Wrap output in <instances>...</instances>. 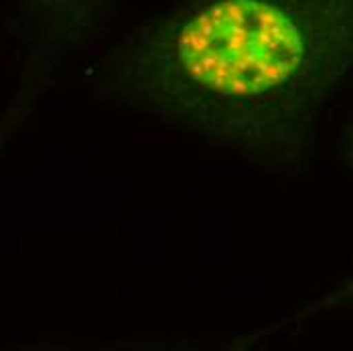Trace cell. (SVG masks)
Masks as SVG:
<instances>
[{
  "label": "cell",
  "mask_w": 353,
  "mask_h": 351,
  "mask_svg": "<svg viewBox=\"0 0 353 351\" xmlns=\"http://www.w3.org/2000/svg\"><path fill=\"white\" fill-rule=\"evenodd\" d=\"M35 6L49 27L71 29L85 21L92 0H35Z\"/></svg>",
  "instance_id": "7a4b0ae2"
},
{
  "label": "cell",
  "mask_w": 353,
  "mask_h": 351,
  "mask_svg": "<svg viewBox=\"0 0 353 351\" xmlns=\"http://www.w3.org/2000/svg\"><path fill=\"white\" fill-rule=\"evenodd\" d=\"M104 71L114 96L144 114L294 163L353 83V0H173Z\"/></svg>",
  "instance_id": "6da1fadb"
},
{
  "label": "cell",
  "mask_w": 353,
  "mask_h": 351,
  "mask_svg": "<svg viewBox=\"0 0 353 351\" xmlns=\"http://www.w3.org/2000/svg\"><path fill=\"white\" fill-rule=\"evenodd\" d=\"M352 161H353V146H352ZM350 303H353V281L350 282L345 288L337 290L335 294H331V297H327V299H321V301L315 303L311 309H307V311H305V315H313V313H319V311H323V309H335V307L350 305Z\"/></svg>",
  "instance_id": "3957f363"
}]
</instances>
